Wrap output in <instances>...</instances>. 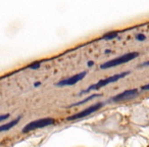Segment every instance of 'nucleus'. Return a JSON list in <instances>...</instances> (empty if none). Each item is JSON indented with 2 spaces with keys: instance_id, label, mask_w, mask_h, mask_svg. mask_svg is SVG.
Returning a JSON list of instances; mask_svg holds the SVG:
<instances>
[{
  "instance_id": "nucleus-10",
  "label": "nucleus",
  "mask_w": 149,
  "mask_h": 147,
  "mask_svg": "<svg viewBox=\"0 0 149 147\" xmlns=\"http://www.w3.org/2000/svg\"><path fill=\"white\" fill-rule=\"evenodd\" d=\"M40 65H41V62H35V63H32L31 65H29V68L36 70V68H39Z\"/></svg>"
},
{
  "instance_id": "nucleus-4",
  "label": "nucleus",
  "mask_w": 149,
  "mask_h": 147,
  "mask_svg": "<svg viewBox=\"0 0 149 147\" xmlns=\"http://www.w3.org/2000/svg\"><path fill=\"white\" fill-rule=\"evenodd\" d=\"M102 106V103H96L94 104V105H91L89 106V107H87L86 109H84L83 111H80L78 112L77 114H74V116H70L68 118V121H72V120H79V118H86V116H90V114H92L93 112L97 111L99 108H101Z\"/></svg>"
},
{
  "instance_id": "nucleus-5",
  "label": "nucleus",
  "mask_w": 149,
  "mask_h": 147,
  "mask_svg": "<svg viewBox=\"0 0 149 147\" xmlns=\"http://www.w3.org/2000/svg\"><path fill=\"white\" fill-rule=\"evenodd\" d=\"M86 75H87V72H79V74L72 76V77L68 78V79L58 82V83L56 84V86H72V85H74V84H77L78 82H80L81 80H83L84 78L86 77Z\"/></svg>"
},
{
  "instance_id": "nucleus-11",
  "label": "nucleus",
  "mask_w": 149,
  "mask_h": 147,
  "mask_svg": "<svg viewBox=\"0 0 149 147\" xmlns=\"http://www.w3.org/2000/svg\"><path fill=\"white\" fill-rule=\"evenodd\" d=\"M137 39H138L139 41H144V40H145V36L142 35V34H140V35L137 36Z\"/></svg>"
},
{
  "instance_id": "nucleus-14",
  "label": "nucleus",
  "mask_w": 149,
  "mask_h": 147,
  "mask_svg": "<svg viewBox=\"0 0 149 147\" xmlns=\"http://www.w3.org/2000/svg\"><path fill=\"white\" fill-rule=\"evenodd\" d=\"M146 65H149V61H146L144 63H142V66H146Z\"/></svg>"
},
{
  "instance_id": "nucleus-16",
  "label": "nucleus",
  "mask_w": 149,
  "mask_h": 147,
  "mask_svg": "<svg viewBox=\"0 0 149 147\" xmlns=\"http://www.w3.org/2000/svg\"><path fill=\"white\" fill-rule=\"evenodd\" d=\"M92 64H93V61H89V62H88V65H89V66H92Z\"/></svg>"
},
{
  "instance_id": "nucleus-15",
  "label": "nucleus",
  "mask_w": 149,
  "mask_h": 147,
  "mask_svg": "<svg viewBox=\"0 0 149 147\" xmlns=\"http://www.w3.org/2000/svg\"><path fill=\"white\" fill-rule=\"evenodd\" d=\"M41 85V82H37V83H35V87H38V86Z\"/></svg>"
},
{
  "instance_id": "nucleus-3",
  "label": "nucleus",
  "mask_w": 149,
  "mask_h": 147,
  "mask_svg": "<svg viewBox=\"0 0 149 147\" xmlns=\"http://www.w3.org/2000/svg\"><path fill=\"white\" fill-rule=\"evenodd\" d=\"M54 123H55V121L52 118H40V120L33 121V122L29 123V124H27L24 127L23 133H28V132H31V131L36 130V129H41L44 128V127L51 126Z\"/></svg>"
},
{
  "instance_id": "nucleus-6",
  "label": "nucleus",
  "mask_w": 149,
  "mask_h": 147,
  "mask_svg": "<svg viewBox=\"0 0 149 147\" xmlns=\"http://www.w3.org/2000/svg\"><path fill=\"white\" fill-rule=\"evenodd\" d=\"M138 94V90L137 89H131V90H126V91L122 92V93L118 94L116 96L112 97V101L114 102H118V101H123V100H127L133 98L134 96H136Z\"/></svg>"
},
{
  "instance_id": "nucleus-12",
  "label": "nucleus",
  "mask_w": 149,
  "mask_h": 147,
  "mask_svg": "<svg viewBox=\"0 0 149 147\" xmlns=\"http://www.w3.org/2000/svg\"><path fill=\"white\" fill-rule=\"evenodd\" d=\"M9 118V114H4V116H0V121H1V122H3L5 118Z\"/></svg>"
},
{
  "instance_id": "nucleus-9",
  "label": "nucleus",
  "mask_w": 149,
  "mask_h": 147,
  "mask_svg": "<svg viewBox=\"0 0 149 147\" xmlns=\"http://www.w3.org/2000/svg\"><path fill=\"white\" fill-rule=\"evenodd\" d=\"M116 36H118V33H116V32H111V33L104 35V36H103V39H105V40H110V39H113V38H116Z\"/></svg>"
},
{
  "instance_id": "nucleus-1",
  "label": "nucleus",
  "mask_w": 149,
  "mask_h": 147,
  "mask_svg": "<svg viewBox=\"0 0 149 147\" xmlns=\"http://www.w3.org/2000/svg\"><path fill=\"white\" fill-rule=\"evenodd\" d=\"M129 74H130V72H120V74H116V75H113V76H110V77L106 78V79L100 80V81H98L96 84H94V85H91L89 88H87L86 90L82 91L80 94L88 93V92L91 91V90H98V89H100V88L104 87V86L109 85V84L114 83V82H116V81H118V80L123 79V78H125L126 76H128Z\"/></svg>"
},
{
  "instance_id": "nucleus-7",
  "label": "nucleus",
  "mask_w": 149,
  "mask_h": 147,
  "mask_svg": "<svg viewBox=\"0 0 149 147\" xmlns=\"http://www.w3.org/2000/svg\"><path fill=\"white\" fill-rule=\"evenodd\" d=\"M19 118H17V120H13V121H11L10 123H8V124H5V125H2V126L0 127V131L1 132H5V131H8V130H10L13 127H15V125L19 123Z\"/></svg>"
},
{
  "instance_id": "nucleus-8",
  "label": "nucleus",
  "mask_w": 149,
  "mask_h": 147,
  "mask_svg": "<svg viewBox=\"0 0 149 147\" xmlns=\"http://www.w3.org/2000/svg\"><path fill=\"white\" fill-rule=\"evenodd\" d=\"M98 96H100L99 94H94V95H91L90 97H87L85 100H82V101H79V102H77V103H74V105L76 106V105H80V104H83V103H85V102H87V101H89V100H91V99H93V98H95V97H98ZM74 105H72V106H74Z\"/></svg>"
},
{
  "instance_id": "nucleus-2",
  "label": "nucleus",
  "mask_w": 149,
  "mask_h": 147,
  "mask_svg": "<svg viewBox=\"0 0 149 147\" xmlns=\"http://www.w3.org/2000/svg\"><path fill=\"white\" fill-rule=\"evenodd\" d=\"M139 53L138 52H130V53L124 54L122 56H118V57L114 58V59L108 60V61L104 62L103 64L100 65V68L102 70H105V68H114V66H118L120 64L126 63V62H129L131 60L135 59L136 57H138Z\"/></svg>"
},
{
  "instance_id": "nucleus-13",
  "label": "nucleus",
  "mask_w": 149,
  "mask_h": 147,
  "mask_svg": "<svg viewBox=\"0 0 149 147\" xmlns=\"http://www.w3.org/2000/svg\"><path fill=\"white\" fill-rule=\"evenodd\" d=\"M142 90H149V84H147V85L143 86V87H142Z\"/></svg>"
}]
</instances>
